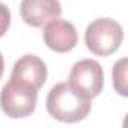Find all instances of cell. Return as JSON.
<instances>
[{
    "instance_id": "6da1fadb",
    "label": "cell",
    "mask_w": 128,
    "mask_h": 128,
    "mask_svg": "<svg viewBox=\"0 0 128 128\" xmlns=\"http://www.w3.org/2000/svg\"><path fill=\"white\" fill-rule=\"evenodd\" d=\"M45 107L53 119L65 124H76L88 118L90 100L76 90L70 83H57L50 89Z\"/></svg>"
},
{
    "instance_id": "7a4b0ae2",
    "label": "cell",
    "mask_w": 128,
    "mask_h": 128,
    "mask_svg": "<svg viewBox=\"0 0 128 128\" xmlns=\"http://www.w3.org/2000/svg\"><path fill=\"white\" fill-rule=\"evenodd\" d=\"M122 41L124 29L112 18H96L84 32V44L88 50L100 57H107L118 51Z\"/></svg>"
},
{
    "instance_id": "3957f363",
    "label": "cell",
    "mask_w": 128,
    "mask_h": 128,
    "mask_svg": "<svg viewBox=\"0 0 128 128\" xmlns=\"http://www.w3.org/2000/svg\"><path fill=\"white\" fill-rule=\"evenodd\" d=\"M38 104V90L20 80L9 78L0 90V107L11 119L29 118Z\"/></svg>"
},
{
    "instance_id": "277c9868",
    "label": "cell",
    "mask_w": 128,
    "mask_h": 128,
    "mask_svg": "<svg viewBox=\"0 0 128 128\" xmlns=\"http://www.w3.org/2000/svg\"><path fill=\"white\" fill-rule=\"evenodd\" d=\"M68 83L89 100L96 98L104 88L102 66L94 59H82L71 68Z\"/></svg>"
},
{
    "instance_id": "5b68a950",
    "label": "cell",
    "mask_w": 128,
    "mask_h": 128,
    "mask_svg": "<svg viewBox=\"0 0 128 128\" xmlns=\"http://www.w3.org/2000/svg\"><path fill=\"white\" fill-rule=\"evenodd\" d=\"M42 39L50 50L56 53H68L77 45L78 33L71 21L57 17L44 26Z\"/></svg>"
},
{
    "instance_id": "8992f818",
    "label": "cell",
    "mask_w": 128,
    "mask_h": 128,
    "mask_svg": "<svg viewBox=\"0 0 128 128\" xmlns=\"http://www.w3.org/2000/svg\"><path fill=\"white\" fill-rule=\"evenodd\" d=\"M62 5L59 0H21L20 15L27 26L44 27L48 21L60 17Z\"/></svg>"
},
{
    "instance_id": "52a82bcc",
    "label": "cell",
    "mask_w": 128,
    "mask_h": 128,
    "mask_svg": "<svg viewBox=\"0 0 128 128\" xmlns=\"http://www.w3.org/2000/svg\"><path fill=\"white\" fill-rule=\"evenodd\" d=\"M47 65L41 57L35 54H24L14 63L11 77L39 90L47 80Z\"/></svg>"
},
{
    "instance_id": "ba28073f",
    "label": "cell",
    "mask_w": 128,
    "mask_h": 128,
    "mask_svg": "<svg viewBox=\"0 0 128 128\" xmlns=\"http://www.w3.org/2000/svg\"><path fill=\"white\" fill-rule=\"evenodd\" d=\"M126 57L119 59L113 65V86L120 96H128V84H126Z\"/></svg>"
},
{
    "instance_id": "9c48e42d",
    "label": "cell",
    "mask_w": 128,
    "mask_h": 128,
    "mask_svg": "<svg viewBox=\"0 0 128 128\" xmlns=\"http://www.w3.org/2000/svg\"><path fill=\"white\" fill-rule=\"evenodd\" d=\"M11 26V11L5 3H0V38L5 36Z\"/></svg>"
},
{
    "instance_id": "30bf717a",
    "label": "cell",
    "mask_w": 128,
    "mask_h": 128,
    "mask_svg": "<svg viewBox=\"0 0 128 128\" xmlns=\"http://www.w3.org/2000/svg\"><path fill=\"white\" fill-rule=\"evenodd\" d=\"M3 72H5V59H3L2 51H0V80L3 77Z\"/></svg>"
}]
</instances>
